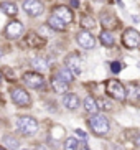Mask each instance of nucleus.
Instances as JSON below:
<instances>
[{
	"label": "nucleus",
	"mask_w": 140,
	"mask_h": 150,
	"mask_svg": "<svg viewBox=\"0 0 140 150\" xmlns=\"http://www.w3.org/2000/svg\"><path fill=\"white\" fill-rule=\"evenodd\" d=\"M89 127H91V130L96 135H107L109 134V130H110V122H109V119L105 117V115H97V114H94L89 119Z\"/></svg>",
	"instance_id": "obj_3"
},
{
	"label": "nucleus",
	"mask_w": 140,
	"mask_h": 150,
	"mask_svg": "<svg viewBox=\"0 0 140 150\" xmlns=\"http://www.w3.org/2000/svg\"><path fill=\"white\" fill-rule=\"evenodd\" d=\"M76 41H78V45L84 50H94V46H96V38H94V35L88 30H79L78 33H76Z\"/></svg>",
	"instance_id": "obj_7"
},
{
	"label": "nucleus",
	"mask_w": 140,
	"mask_h": 150,
	"mask_svg": "<svg viewBox=\"0 0 140 150\" xmlns=\"http://www.w3.org/2000/svg\"><path fill=\"white\" fill-rule=\"evenodd\" d=\"M0 10L7 17H17V13H18L17 5L13 4V2H0Z\"/></svg>",
	"instance_id": "obj_17"
},
{
	"label": "nucleus",
	"mask_w": 140,
	"mask_h": 150,
	"mask_svg": "<svg viewBox=\"0 0 140 150\" xmlns=\"http://www.w3.org/2000/svg\"><path fill=\"white\" fill-rule=\"evenodd\" d=\"M56 78H59V79H63V81H66V83L71 84L73 81H74L76 76L73 74V73H71V71L68 69L66 66H63V68H59V69L56 71Z\"/></svg>",
	"instance_id": "obj_20"
},
{
	"label": "nucleus",
	"mask_w": 140,
	"mask_h": 150,
	"mask_svg": "<svg viewBox=\"0 0 140 150\" xmlns=\"http://www.w3.org/2000/svg\"><path fill=\"white\" fill-rule=\"evenodd\" d=\"M81 104V99H79L78 94H73V93H66L63 96V106L66 107L68 110H76Z\"/></svg>",
	"instance_id": "obj_13"
},
{
	"label": "nucleus",
	"mask_w": 140,
	"mask_h": 150,
	"mask_svg": "<svg viewBox=\"0 0 140 150\" xmlns=\"http://www.w3.org/2000/svg\"><path fill=\"white\" fill-rule=\"evenodd\" d=\"M81 25L84 27V30H88V28H94L96 22H94V18L92 17H84L83 20H81Z\"/></svg>",
	"instance_id": "obj_25"
},
{
	"label": "nucleus",
	"mask_w": 140,
	"mask_h": 150,
	"mask_svg": "<svg viewBox=\"0 0 140 150\" xmlns=\"http://www.w3.org/2000/svg\"><path fill=\"white\" fill-rule=\"evenodd\" d=\"M97 106L101 107V109H107V110L112 109V106L109 104V101H107V99H97Z\"/></svg>",
	"instance_id": "obj_26"
},
{
	"label": "nucleus",
	"mask_w": 140,
	"mask_h": 150,
	"mask_svg": "<svg viewBox=\"0 0 140 150\" xmlns=\"http://www.w3.org/2000/svg\"><path fill=\"white\" fill-rule=\"evenodd\" d=\"M51 88H53V91L58 93V94H66L68 89H69V83H66V81H63V79H59V78L54 76L51 79Z\"/></svg>",
	"instance_id": "obj_14"
},
{
	"label": "nucleus",
	"mask_w": 140,
	"mask_h": 150,
	"mask_svg": "<svg viewBox=\"0 0 140 150\" xmlns=\"http://www.w3.org/2000/svg\"><path fill=\"white\" fill-rule=\"evenodd\" d=\"M120 69H122V66H120V64H117V63H112V71H114V73H119Z\"/></svg>",
	"instance_id": "obj_28"
},
{
	"label": "nucleus",
	"mask_w": 140,
	"mask_h": 150,
	"mask_svg": "<svg viewBox=\"0 0 140 150\" xmlns=\"http://www.w3.org/2000/svg\"><path fill=\"white\" fill-rule=\"evenodd\" d=\"M135 145H137V147H140V135L135 139Z\"/></svg>",
	"instance_id": "obj_31"
},
{
	"label": "nucleus",
	"mask_w": 140,
	"mask_h": 150,
	"mask_svg": "<svg viewBox=\"0 0 140 150\" xmlns=\"http://www.w3.org/2000/svg\"><path fill=\"white\" fill-rule=\"evenodd\" d=\"M23 10L28 17H40L45 12V5L40 0H23Z\"/></svg>",
	"instance_id": "obj_8"
},
{
	"label": "nucleus",
	"mask_w": 140,
	"mask_h": 150,
	"mask_svg": "<svg viewBox=\"0 0 140 150\" xmlns=\"http://www.w3.org/2000/svg\"><path fill=\"white\" fill-rule=\"evenodd\" d=\"M0 150H8L7 147H4V145H0Z\"/></svg>",
	"instance_id": "obj_33"
},
{
	"label": "nucleus",
	"mask_w": 140,
	"mask_h": 150,
	"mask_svg": "<svg viewBox=\"0 0 140 150\" xmlns=\"http://www.w3.org/2000/svg\"><path fill=\"white\" fill-rule=\"evenodd\" d=\"M22 79L26 84V88H30V89H38L40 91V89L45 88V78L38 71H28V73H25L22 76Z\"/></svg>",
	"instance_id": "obj_4"
},
{
	"label": "nucleus",
	"mask_w": 140,
	"mask_h": 150,
	"mask_svg": "<svg viewBox=\"0 0 140 150\" xmlns=\"http://www.w3.org/2000/svg\"><path fill=\"white\" fill-rule=\"evenodd\" d=\"M2 73H7V78H8V79H15V73H12V71H10V68H4V69H2Z\"/></svg>",
	"instance_id": "obj_27"
},
{
	"label": "nucleus",
	"mask_w": 140,
	"mask_h": 150,
	"mask_svg": "<svg viewBox=\"0 0 140 150\" xmlns=\"http://www.w3.org/2000/svg\"><path fill=\"white\" fill-rule=\"evenodd\" d=\"M71 5H73V7H78L79 2H78V0H73V2H71Z\"/></svg>",
	"instance_id": "obj_32"
},
{
	"label": "nucleus",
	"mask_w": 140,
	"mask_h": 150,
	"mask_svg": "<svg viewBox=\"0 0 140 150\" xmlns=\"http://www.w3.org/2000/svg\"><path fill=\"white\" fill-rule=\"evenodd\" d=\"M2 76H4V74H2V71H0V83H2Z\"/></svg>",
	"instance_id": "obj_34"
},
{
	"label": "nucleus",
	"mask_w": 140,
	"mask_h": 150,
	"mask_svg": "<svg viewBox=\"0 0 140 150\" xmlns=\"http://www.w3.org/2000/svg\"><path fill=\"white\" fill-rule=\"evenodd\" d=\"M127 97L130 99L132 102H140V88H139V86L134 84V86L129 89V96Z\"/></svg>",
	"instance_id": "obj_23"
},
{
	"label": "nucleus",
	"mask_w": 140,
	"mask_h": 150,
	"mask_svg": "<svg viewBox=\"0 0 140 150\" xmlns=\"http://www.w3.org/2000/svg\"><path fill=\"white\" fill-rule=\"evenodd\" d=\"M99 40H101V43L104 45V46H107V48H112L115 45V38L109 30H102L101 35H99Z\"/></svg>",
	"instance_id": "obj_19"
},
{
	"label": "nucleus",
	"mask_w": 140,
	"mask_h": 150,
	"mask_svg": "<svg viewBox=\"0 0 140 150\" xmlns=\"http://www.w3.org/2000/svg\"><path fill=\"white\" fill-rule=\"evenodd\" d=\"M23 23L18 22V20H12V22L5 27L4 30V35L8 38V40H17V38H20V36L23 35Z\"/></svg>",
	"instance_id": "obj_9"
},
{
	"label": "nucleus",
	"mask_w": 140,
	"mask_h": 150,
	"mask_svg": "<svg viewBox=\"0 0 140 150\" xmlns=\"http://www.w3.org/2000/svg\"><path fill=\"white\" fill-rule=\"evenodd\" d=\"M105 93L119 102L127 101V89L124 88V84L117 79H109L105 83Z\"/></svg>",
	"instance_id": "obj_2"
},
{
	"label": "nucleus",
	"mask_w": 140,
	"mask_h": 150,
	"mask_svg": "<svg viewBox=\"0 0 140 150\" xmlns=\"http://www.w3.org/2000/svg\"><path fill=\"white\" fill-rule=\"evenodd\" d=\"M79 150H91V149H89V145L86 144V142H83V144H81V149H79Z\"/></svg>",
	"instance_id": "obj_30"
},
{
	"label": "nucleus",
	"mask_w": 140,
	"mask_h": 150,
	"mask_svg": "<svg viewBox=\"0 0 140 150\" xmlns=\"http://www.w3.org/2000/svg\"><path fill=\"white\" fill-rule=\"evenodd\" d=\"M53 15H56L58 18H61L64 23H71L73 22V10L66 5H58L53 8Z\"/></svg>",
	"instance_id": "obj_12"
},
{
	"label": "nucleus",
	"mask_w": 140,
	"mask_h": 150,
	"mask_svg": "<svg viewBox=\"0 0 140 150\" xmlns=\"http://www.w3.org/2000/svg\"><path fill=\"white\" fill-rule=\"evenodd\" d=\"M17 127L25 137H31L38 132L40 124H38V120H36L35 117H31V115H20L17 119Z\"/></svg>",
	"instance_id": "obj_1"
},
{
	"label": "nucleus",
	"mask_w": 140,
	"mask_h": 150,
	"mask_svg": "<svg viewBox=\"0 0 140 150\" xmlns=\"http://www.w3.org/2000/svg\"><path fill=\"white\" fill-rule=\"evenodd\" d=\"M4 147H7L8 150H17L18 147H20V142H18L17 137L10 135V134H7V135H4Z\"/></svg>",
	"instance_id": "obj_21"
},
{
	"label": "nucleus",
	"mask_w": 140,
	"mask_h": 150,
	"mask_svg": "<svg viewBox=\"0 0 140 150\" xmlns=\"http://www.w3.org/2000/svg\"><path fill=\"white\" fill-rule=\"evenodd\" d=\"M99 20H101V23H102V27H104V30H112V28H115V27H119V20H117V17H115L112 12H102L101 13V17H99Z\"/></svg>",
	"instance_id": "obj_11"
},
{
	"label": "nucleus",
	"mask_w": 140,
	"mask_h": 150,
	"mask_svg": "<svg viewBox=\"0 0 140 150\" xmlns=\"http://www.w3.org/2000/svg\"><path fill=\"white\" fill-rule=\"evenodd\" d=\"M81 59H79V56L76 53H71V54H68L66 56V59H64V66L68 68V69L73 73L74 76H79L81 74Z\"/></svg>",
	"instance_id": "obj_10"
},
{
	"label": "nucleus",
	"mask_w": 140,
	"mask_h": 150,
	"mask_svg": "<svg viewBox=\"0 0 140 150\" xmlns=\"http://www.w3.org/2000/svg\"><path fill=\"white\" fill-rule=\"evenodd\" d=\"M83 104H84V109H86V112H88V114H91V115L97 114L99 106H97V101H96L92 96H88V97H86Z\"/></svg>",
	"instance_id": "obj_18"
},
{
	"label": "nucleus",
	"mask_w": 140,
	"mask_h": 150,
	"mask_svg": "<svg viewBox=\"0 0 140 150\" xmlns=\"http://www.w3.org/2000/svg\"><path fill=\"white\" fill-rule=\"evenodd\" d=\"M25 41H26V45H28V46H31V48H40V46H43V45H45L43 38H40L36 33H33V31L26 33Z\"/></svg>",
	"instance_id": "obj_16"
},
{
	"label": "nucleus",
	"mask_w": 140,
	"mask_h": 150,
	"mask_svg": "<svg viewBox=\"0 0 140 150\" xmlns=\"http://www.w3.org/2000/svg\"><path fill=\"white\" fill-rule=\"evenodd\" d=\"M48 27L53 28V30H56V31H66L68 23H64L61 18H58L56 15H51V17L48 18Z\"/></svg>",
	"instance_id": "obj_15"
},
{
	"label": "nucleus",
	"mask_w": 140,
	"mask_h": 150,
	"mask_svg": "<svg viewBox=\"0 0 140 150\" xmlns=\"http://www.w3.org/2000/svg\"><path fill=\"white\" fill-rule=\"evenodd\" d=\"M76 135H79V137H83V139H86V134H84L83 130H79V129H76Z\"/></svg>",
	"instance_id": "obj_29"
},
{
	"label": "nucleus",
	"mask_w": 140,
	"mask_h": 150,
	"mask_svg": "<svg viewBox=\"0 0 140 150\" xmlns=\"http://www.w3.org/2000/svg\"><path fill=\"white\" fill-rule=\"evenodd\" d=\"M31 68H35L38 73H45L48 69V63L45 61L43 58H33L31 59Z\"/></svg>",
	"instance_id": "obj_22"
},
{
	"label": "nucleus",
	"mask_w": 140,
	"mask_h": 150,
	"mask_svg": "<svg viewBox=\"0 0 140 150\" xmlns=\"http://www.w3.org/2000/svg\"><path fill=\"white\" fill-rule=\"evenodd\" d=\"M122 43L125 48L129 50H135L140 46V33L135 28H127L122 35Z\"/></svg>",
	"instance_id": "obj_6"
},
{
	"label": "nucleus",
	"mask_w": 140,
	"mask_h": 150,
	"mask_svg": "<svg viewBox=\"0 0 140 150\" xmlns=\"http://www.w3.org/2000/svg\"><path fill=\"white\" fill-rule=\"evenodd\" d=\"M78 147H79V144L74 137H68L64 140V150H78Z\"/></svg>",
	"instance_id": "obj_24"
},
{
	"label": "nucleus",
	"mask_w": 140,
	"mask_h": 150,
	"mask_svg": "<svg viewBox=\"0 0 140 150\" xmlns=\"http://www.w3.org/2000/svg\"><path fill=\"white\" fill-rule=\"evenodd\" d=\"M0 58H2V50H0Z\"/></svg>",
	"instance_id": "obj_35"
},
{
	"label": "nucleus",
	"mask_w": 140,
	"mask_h": 150,
	"mask_svg": "<svg viewBox=\"0 0 140 150\" xmlns=\"http://www.w3.org/2000/svg\"><path fill=\"white\" fill-rule=\"evenodd\" d=\"M10 97H12L13 104L18 107H28L31 104V97L23 88H10Z\"/></svg>",
	"instance_id": "obj_5"
}]
</instances>
